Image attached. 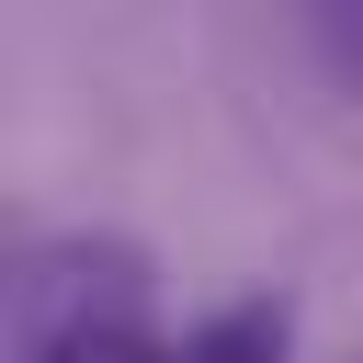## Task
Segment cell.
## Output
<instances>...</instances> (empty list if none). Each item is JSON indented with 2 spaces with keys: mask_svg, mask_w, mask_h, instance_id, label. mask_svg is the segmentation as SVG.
Masks as SVG:
<instances>
[{
  "mask_svg": "<svg viewBox=\"0 0 363 363\" xmlns=\"http://www.w3.org/2000/svg\"><path fill=\"white\" fill-rule=\"evenodd\" d=\"M79 318H147V261L125 238H68L23 272V340L79 329Z\"/></svg>",
  "mask_w": 363,
  "mask_h": 363,
  "instance_id": "obj_1",
  "label": "cell"
},
{
  "mask_svg": "<svg viewBox=\"0 0 363 363\" xmlns=\"http://www.w3.org/2000/svg\"><path fill=\"white\" fill-rule=\"evenodd\" d=\"M295 352V306L284 295H238V306H204L170 329V363H284Z\"/></svg>",
  "mask_w": 363,
  "mask_h": 363,
  "instance_id": "obj_2",
  "label": "cell"
},
{
  "mask_svg": "<svg viewBox=\"0 0 363 363\" xmlns=\"http://www.w3.org/2000/svg\"><path fill=\"white\" fill-rule=\"evenodd\" d=\"M23 363H170V340H159L147 318H79V329L23 340Z\"/></svg>",
  "mask_w": 363,
  "mask_h": 363,
  "instance_id": "obj_3",
  "label": "cell"
},
{
  "mask_svg": "<svg viewBox=\"0 0 363 363\" xmlns=\"http://www.w3.org/2000/svg\"><path fill=\"white\" fill-rule=\"evenodd\" d=\"M295 23H306V45H318V68L363 102V0H295Z\"/></svg>",
  "mask_w": 363,
  "mask_h": 363,
  "instance_id": "obj_4",
  "label": "cell"
}]
</instances>
